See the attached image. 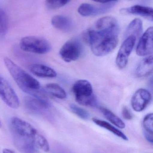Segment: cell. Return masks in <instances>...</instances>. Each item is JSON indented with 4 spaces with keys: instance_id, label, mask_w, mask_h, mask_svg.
<instances>
[{
    "instance_id": "cell-27",
    "label": "cell",
    "mask_w": 153,
    "mask_h": 153,
    "mask_svg": "<svg viewBox=\"0 0 153 153\" xmlns=\"http://www.w3.org/2000/svg\"><path fill=\"white\" fill-rule=\"evenodd\" d=\"M144 136L146 139V140H147V141H148L149 143H153V134H149V133L144 132Z\"/></svg>"
},
{
    "instance_id": "cell-2",
    "label": "cell",
    "mask_w": 153,
    "mask_h": 153,
    "mask_svg": "<svg viewBox=\"0 0 153 153\" xmlns=\"http://www.w3.org/2000/svg\"><path fill=\"white\" fill-rule=\"evenodd\" d=\"M4 62L6 69L17 85L24 92L31 96L46 99V91L43 90L39 82L15 64L8 57Z\"/></svg>"
},
{
    "instance_id": "cell-26",
    "label": "cell",
    "mask_w": 153,
    "mask_h": 153,
    "mask_svg": "<svg viewBox=\"0 0 153 153\" xmlns=\"http://www.w3.org/2000/svg\"><path fill=\"white\" fill-rule=\"evenodd\" d=\"M122 114L124 118L127 120H131L133 119V115L128 108L124 106L122 108Z\"/></svg>"
},
{
    "instance_id": "cell-21",
    "label": "cell",
    "mask_w": 153,
    "mask_h": 153,
    "mask_svg": "<svg viewBox=\"0 0 153 153\" xmlns=\"http://www.w3.org/2000/svg\"><path fill=\"white\" fill-rule=\"evenodd\" d=\"M100 109L105 118L113 125L120 128H124L125 127V124L123 120L111 111L103 107H101Z\"/></svg>"
},
{
    "instance_id": "cell-4",
    "label": "cell",
    "mask_w": 153,
    "mask_h": 153,
    "mask_svg": "<svg viewBox=\"0 0 153 153\" xmlns=\"http://www.w3.org/2000/svg\"><path fill=\"white\" fill-rule=\"evenodd\" d=\"M75 100L83 106H94L96 99L91 84L86 80L76 81L72 86Z\"/></svg>"
},
{
    "instance_id": "cell-19",
    "label": "cell",
    "mask_w": 153,
    "mask_h": 153,
    "mask_svg": "<svg viewBox=\"0 0 153 153\" xmlns=\"http://www.w3.org/2000/svg\"><path fill=\"white\" fill-rule=\"evenodd\" d=\"M45 91L57 99H63L66 98V93L64 89L56 83H51L47 84L45 87Z\"/></svg>"
},
{
    "instance_id": "cell-20",
    "label": "cell",
    "mask_w": 153,
    "mask_h": 153,
    "mask_svg": "<svg viewBox=\"0 0 153 153\" xmlns=\"http://www.w3.org/2000/svg\"><path fill=\"white\" fill-rule=\"evenodd\" d=\"M93 121L95 124L98 125L99 126L101 127L107 129L110 132H111L112 134L116 135L117 136L122 138L123 140H128V138L124 133H122L121 131L119 130L116 128L115 127L110 123H108V122H106L104 120L96 118L93 119Z\"/></svg>"
},
{
    "instance_id": "cell-30",
    "label": "cell",
    "mask_w": 153,
    "mask_h": 153,
    "mask_svg": "<svg viewBox=\"0 0 153 153\" xmlns=\"http://www.w3.org/2000/svg\"><path fill=\"white\" fill-rule=\"evenodd\" d=\"M1 127H2V124H1V120H0V128H1Z\"/></svg>"
},
{
    "instance_id": "cell-13",
    "label": "cell",
    "mask_w": 153,
    "mask_h": 153,
    "mask_svg": "<svg viewBox=\"0 0 153 153\" xmlns=\"http://www.w3.org/2000/svg\"><path fill=\"white\" fill-rule=\"evenodd\" d=\"M13 141L16 148L21 153H37V149L30 142L18 134L11 133Z\"/></svg>"
},
{
    "instance_id": "cell-12",
    "label": "cell",
    "mask_w": 153,
    "mask_h": 153,
    "mask_svg": "<svg viewBox=\"0 0 153 153\" xmlns=\"http://www.w3.org/2000/svg\"><path fill=\"white\" fill-rule=\"evenodd\" d=\"M113 6L111 4L106 3L103 5L95 6L88 3H84L79 6L78 12L83 16H93L107 12Z\"/></svg>"
},
{
    "instance_id": "cell-7",
    "label": "cell",
    "mask_w": 153,
    "mask_h": 153,
    "mask_svg": "<svg viewBox=\"0 0 153 153\" xmlns=\"http://www.w3.org/2000/svg\"><path fill=\"white\" fill-rule=\"evenodd\" d=\"M0 97L10 108L17 109L20 105L19 97L8 81L0 75Z\"/></svg>"
},
{
    "instance_id": "cell-11",
    "label": "cell",
    "mask_w": 153,
    "mask_h": 153,
    "mask_svg": "<svg viewBox=\"0 0 153 153\" xmlns=\"http://www.w3.org/2000/svg\"><path fill=\"white\" fill-rule=\"evenodd\" d=\"M152 100L151 93L145 89L136 91L131 100V105L134 110L137 112L143 111L147 107Z\"/></svg>"
},
{
    "instance_id": "cell-29",
    "label": "cell",
    "mask_w": 153,
    "mask_h": 153,
    "mask_svg": "<svg viewBox=\"0 0 153 153\" xmlns=\"http://www.w3.org/2000/svg\"><path fill=\"white\" fill-rule=\"evenodd\" d=\"M2 153H16L14 151L8 148H4L3 150Z\"/></svg>"
},
{
    "instance_id": "cell-6",
    "label": "cell",
    "mask_w": 153,
    "mask_h": 153,
    "mask_svg": "<svg viewBox=\"0 0 153 153\" xmlns=\"http://www.w3.org/2000/svg\"><path fill=\"white\" fill-rule=\"evenodd\" d=\"M83 52L82 44L77 39H72L65 43L59 51L60 56L66 62L77 61Z\"/></svg>"
},
{
    "instance_id": "cell-14",
    "label": "cell",
    "mask_w": 153,
    "mask_h": 153,
    "mask_svg": "<svg viewBox=\"0 0 153 153\" xmlns=\"http://www.w3.org/2000/svg\"><path fill=\"white\" fill-rule=\"evenodd\" d=\"M121 11L123 13L140 15L149 20L153 21V9L151 7L139 5H134L122 9Z\"/></svg>"
},
{
    "instance_id": "cell-22",
    "label": "cell",
    "mask_w": 153,
    "mask_h": 153,
    "mask_svg": "<svg viewBox=\"0 0 153 153\" xmlns=\"http://www.w3.org/2000/svg\"><path fill=\"white\" fill-rule=\"evenodd\" d=\"M153 115L150 113L146 116L143 120V126L144 132L153 134Z\"/></svg>"
},
{
    "instance_id": "cell-28",
    "label": "cell",
    "mask_w": 153,
    "mask_h": 153,
    "mask_svg": "<svg viewBox=\"0 0 153 153\" xmlns=\"http://www.w3.org/2000/svg\"><path fill=\"white\" fill-rule=\"evenodd\" d=\"M92 1L97 2L106 4L108 3L114 1H117V0H92Z\"/></svg>"
},
{
    "instance_id": "cell-25",
    "label": "cell",
    "mask_w": 153,
    "mask_h": 153,
    "mask_svg": "<svg viewBox=\"0 0 153 153\" xmlns=\"http://www.w3.org/2000/svg\"><path fill=\"white\" fill-rule=\"evenodd\" d=\"M71 0H46V5L50 9H57L67 4Z\"/></svg>"
},
{
    "instance_id": "cell-23",
    "label": "cell",
    "mask_w": 153,
    "mask_h": 153,
    "mask_svg": "<svg viewBox=\"0 0 153 153\" xmlns=\"http://www.w3.org/2000/svg\"><path fill=\"white\" fill-rule=\"evenodd\" d=\"M70 108L74 114L81 119L83 120H88L90 118V114L87 111L75 104H71L70 105Z\"/></svg>"
},
{
    "instance_id": "cell-5",
    "label": "cell",
    "mask_w": 153,
    "mask_h": 153,
    "mask_svg": "<svg viewBox=\"0 0 153 153\" xmlns=\"http://www.w3.org/2000/svg\"><path fill=\"white\" fill-rule=\"evenodd\" d=\"M19 45L22 51L37 54L47 53L51 49V45L46 39L34 36L22 38Z\"/></svg>"
},
{
    "instance_id": "cell-10",
    "label": "cell",
    "mask_w": 153,
    "mask_h": 153,
    "mask_svg": "<svg viewBox=\"0 0 153 153\" xmlns=\"http://www.w3.org/2000/svg\"><path fill=\"white\" fill-rule=\"evenodd\" d=\"M25 108L30 112L41 114L48 110L50 104L46 99L31 96L26 97L24 101Z\"/></svg>"
},
{
    "instance_id": "cell-3",
    "label": "cell",
    "mask_w": 153,
    "mask_h": 153,
    "mask_svg": "<svg viewBox=\"0 0 153 153\" xmlns=\"http://www.w3.org/2000/svg\"><path fill=\"white\" fill-rule=\"evenodd\" d=\"M10 127L11 133L19 135L33 144L37 149L45 152H49L50 148L47 139L27 121L17 117H13L11 119Z\"/></svg>"
},
{
    "instance_id": "cell-9",
    "label": "cell",
    "mask_w": 153,
    "mask_h": 153,
    "mask_svg": "<svg viewBox=\"0 0 153 153\" xmlns=\"http://www.w3.org/2000/svg\"><path fill=\"white\" fill-rule=\"evenodd\" d=\"M153 27L148 28L141 37L136 48L137 55L145 56L150 55L153 51Z\"/></svg>"
},
{
    "instance_id": "cell-18",
    "label": "cell",
    "mask_w": 153,
    "mask_h": 153,
    "mask_svg": "<svg viewBox=\"0 0 153 153\" xmlns=\"http://www.w3.org/2000/svg\"><path fill=\"white\" fill-rule=\"evenodd\" d=\"M143 30L142 20L139 19H135L128 25L125 33V38L128 36H134L137 39L142 34Z\"/></svg>"
},
{
    "instance_id": "cell-24",
    "label": "cell",
    "mask_w": 153,
    "mask_h": 153,
    "mask_svg": "<svg viewBox=\"0 0 153 153\" xmlns=\"http://www.w3.org/2000/svg\"><path fill=\"white\" fill-rule=\"evenodd\" d=\"M8 24L7 15L0 9V36H4L7 32Z\"/></svg>"
},
{
    "instance_id": "cell-17",
    "label": "cell",
    "mask_w": 153,
    "mask_h": 153,
    "mask_svg": "<svg viewBox=\"0 0 153 153\" xmlns=\"http://www.w3.org/2000/svg\"><path fill=\"white\" fill-rule=\"evenodd\" d=\"M153 68V56H149L140 62L136 71V74L139 77L149 76L152 73Z\"/></svg>"
},
{
    "instance_id": "cell-8",
    "label": "cell",
    "mask_w": 153,
    "mask_h": 153,
    "mask_svg": "<svg viewBox=\"0 0 153 153\" xmlns=\"http://www.w3.org/2000/svg\"><path fill=\"white\" fill-rule=\"evenodd\" d=\"M137 39L134 36H128L125 38L116 58V64L119 69L125 68L128 62V58L133 51Z\"/></svg>"
},
{
    "instance_id": "cell-1",
    "label": "cell",
    "mask_w": 153,
    "mask_h": 153,
    "mask_svg": "<svg viewBox=\"0 0 153 153\" xmlns=\"http://www.w3.org/2000/svg\"><path fill=\"white\" fill-rule=\"evenodd\" d=\"M119 28L115 18L105 17L99 19L93 27L86 33V37L93 54L103 56L115 49L118 44Z\"/></svg>"
},
{
    "instance_id": "cell-15",
    "label": "cell",
    "mask_w": 153,
    "mask_h": 153,
    "mask_svg": "<svg viewBox=\"0 0 153 153\" xmlns=\"http://www.w3.org/2000/svg\"><path fill=\"white\" fill-rule=\"evenodd\" d=\"M30 71L35 76L44 78H54L57 75L54 69L44 65H32L30 67Z\"/></svg>"
},
{
    "instance_id": "cell-16",
    "label": "cell",
    "mask_w": 153,
    "mask_h": 153,
    "mask_svg": "<svg viewBox=\"0 0 153 153\" xmlns=\"http://www.w3.org/2000/svg\"><path fill=\"white\" fill-rule=\"evenodd\" d=\"M51 23L56 29L63 32L71 31L73 27V24L71 19L63 15H55L53 17Z\"/></svg>"
}]
</instances>
